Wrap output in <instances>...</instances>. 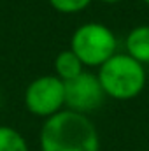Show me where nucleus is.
I'll use <instances>...</instances> for the list:
<instances>
[{
	"mask_svg": "<svg viewBox=\"0 0 149 151\" xmlns=\"http://www.w3.org/2000/svg\"><path fill=\"white\" fill-rule=\"evenodd\" d=\"M100 139L86 114L60 111L46 118L40 130V151H98Z\"/></svg>",
	"mask_w": 149,
	"mask_h": 151,
	"instance_id": "1",
	"label": "nucleus"
},
{
	"mask_svg": "<svg viewBox=\"0 0 149 151\" xmlns=\"http://www.w3.org/2000/svg\"><path fill=\"white\" fill-rule=\"evenodd\" d=\"M97 76L105 97L114 100H132L144 90L146 84L144 65L126 53H116L111 56L102 67H98Z\"/></svg>",
	"mask_w": 149,
	"mask_h": 151,
	"instance_id": "2",
	"label": "nucleus"
},
{
	"mask_svg": "<svg viewBox=\"0 0 149 151\" xmlns=\"http://www.w3.org/2000/svg\"><path fill=\"white\" fill-rule=\"evenodd\" d=\"M117 40L109 27L104 23H84L72 35L70 49L84 67H102L116 55Z\"/></svg>",
	"mask_w": 149,
	"mask_h": 151,
	"instance_id": "3",
	"label": "nucleus"
},
{
	"mask_svg": "<svg viewBox=\"0 0 149 151\" xmlns=\"http://www.w3.org/2000/svg\"><path fill=\"white\" fill-rule=\"evenodd\" d=\"M25 106L34 116L51 118L63 111L65 83L58 76H40L34 79L25 91Z\"/></svg>",
	"mask_w": 149,
	"mask_h": 151,
	"instance_id": "4",
	"label": "nucleus"
},
{
	"mask_svg": "<svg viewBox=\"0 0 149 151\" xmlns=\"http://www.w3.org/2000/svg\"><path fill=\"white\" fill-rule=\"evenodd\" d=\"M105 91L98 76L82 72L77 77L65 81V106L75 113L86 114L98 109L104 102Z\"/></svg>",
	"mask_w": 149,
	"mask_h": 151,
	"instance_id": "5",
	"label": "nucleus"
},
{
	"mask_svg": "<svg viewBox=\"0 0 149 151\" xmlns=\"http://www.w3.org/2000/svg\"><path fill=\"white\" fill-rule=\"evenodd\" d=\"M126 55L139 63H149V25L135 27L126 37Z\"/></svg>",
	"mask_w": 149,
	"mask_h": 151,
	"instance_id": "6",
	"label": "nucleus"
},
{
	"mask_svg": "<svg viewBox=\"0 0 149 151\" xmlns=\"http://www.w3.org/2000/svg\"><path fill=\"white\" fill-rule=\"evenodd\" d=\"M54 70H56V76L65 83V81H70V79L77 77L79 74H82L84 65L75 56V53L72 49H65V51L58 53V56L54 60Z\"/></svg>",
	"mask_w": 149,
	"mask_h": 151,
	"instance_id": "7",
	"label": "nucleus"
},
{
	"mask_svg": "<svg viewBox=\"0 0 149 151\" xmlns=\"http://www.w3.org/2000/svg\"><path fill=\"white\" fill-rule=\"evenodd\" d=\"M0 151H28V144L16 128L0 125Z\"/></svg>",
	"mask_w": 149,
	"mask_h": 151,
	"instance_id": "8",
	"label": "nucleus"
},
{
	"mask_svg": "<svg viewBox=\"0 0 149 151\" xmlns=\"http://www.w3.org/2000/svg\"><path fill=\"white\" fill-rule=\"evenodd\" d=\"M90 2L91 0H49L53 9H56L58 12H65V14H74L86 9Z\"/></svg>",
	"mask_w": 149,
	"mask_h": 151,
	"instance_id": "9",
	"label": "nucleus"
},
{
	"mask_svg": "<svg viewBox=\"0 0 149 151\" xmlns=\"http://www.w3.org/2000/svg\"><path fill=\"white\" fill-rule=\"evenodd\" d=\"M100 2H104V4H117L121 0H100Z\"/></svg>",
	"mask_w": 149,
	"mask_h": 151,
	"instance_id": "10",
	"label": "nucleus"
},
{
	"mask_svg": "<svg viewBox=\"0 0 149 151\" xmlns=\"http://www.w3.org/2000/svg\"><path fill=\"white\" fill-rule=\"evenodd\" d=\"M142 2H144V4H148V5H149V0H142Z\"/></svg>",
	"mask_w": 149,
	"mask_h": 151,
	"instance_id": "11",
	"label": "nucleus"
}]
</instances>
